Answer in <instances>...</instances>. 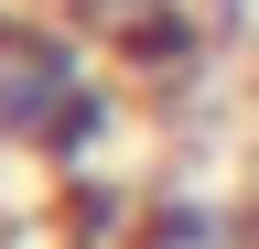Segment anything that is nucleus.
I'll return each mask as SVG.
<instances>
[{
  "label": "nucleus",
  "mask_w": 259,
  "mask_h": 249,
  "mask_svg": "<svg viewBox=\"0 0 259 249\" xmlns=\"http://www.w3.org/2000/svg\"><path fill=\"white\" fill-rule=\"evenodd\" d=\"M130 249H259V206H238L205 173H162V184H141Z\"/></svg>",
  "instance_id": "f03ea898"
},
{
  "label": "nucleus",
  "mask_w": 259,
  "mask_h": 249,
  "mask_svg": "<svg viewBox=\"0 0 259 249\" xmlns=\"http://www.w3.org/2000/svg\"><path fill=\"white\" fill-rule=\"evenodd\" d=\"M44 11H54V0H44Z\"/></svg>",
  "instance_id": "7ed1b4c3"
},
{
  "label": "nucleus",
  "mask_w": 259,
  "mask_h": 249,
  "mask_svg": "<svg viewBox=\"0 0 259 249\" xmlns=\"http://www.w3.org/2000/svg\"><path fill=\"white\" fill-rule=\"evenodd\" d=\"M130 119L141 87L87 22L44 11V0H0V163L32 184H87L130 173Z\"/></svg>",
  "instance_id": "f257e3e1"
}]
</instances>
